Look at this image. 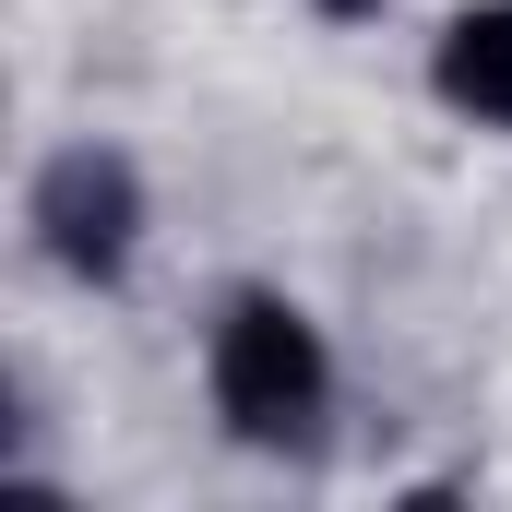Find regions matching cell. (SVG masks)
Here are the masks:
<instances>
[{
	"instance_id": "1",
	"label": "cell",
	"mask_w": 512,
	"mask_h": 512,
	"mask_svg": "<svg viewBox=\"0 0 512 512\" xmlns=\"http://www.w3.org/2000/svg\"><path fill=\"white\" fill-rule=\"evenodd\" d=\"M203 382H215V417H227L239 441H262V453L310 441V429H322V405H334V358H322V322H310L298 298H274V286H239V298L215 310Z\"/></svg>"
},
{
	"instance_id": "2",
	"label": "cell",
	"mask_w": 512,
	"mask_h": 512,
	"mask_svg": "<svg viewBox=\"0 0 512 512\" xmlns=\"http://www.w3.org/2000/svg\"><path fill=\"white\" fill-rule=\"evenodd\" d=\"M24 227H36V251L60 262V274L108 286L143 251V167H131L120 143H60L36 167V191H24Z\"/></svg>"
},
{
	"instance_id": "3",
	"label": "cell",
	"mask_w": 512,
	"mask_h": 512,
	"mask_svg": "<svg viewBox=\"0 0 512 512\" xmlns=\"http://www.w3.org/2000/svg\"><path fill=\"white\" fill-rule=\"evenodd\" d=\"M429 84H441V108H453V120L512 131V0H477V12H453V24H441Z\"/></svg>"
},
{
	"instance_id": "4",
	"label": "cell",
	"mask_w": 512,
	"mask_h": 512,
	"mask_svg": "<svg viewBox=\"0 0 512 512\" xmlns=\"http://www.w3.org/2000/svg\"><path fill=\"white\" fill-rule=\"evenodd\" d=\"M322 12H334V24H358V12H382V0H322Z\"/></svg>"
}]
</instances>
